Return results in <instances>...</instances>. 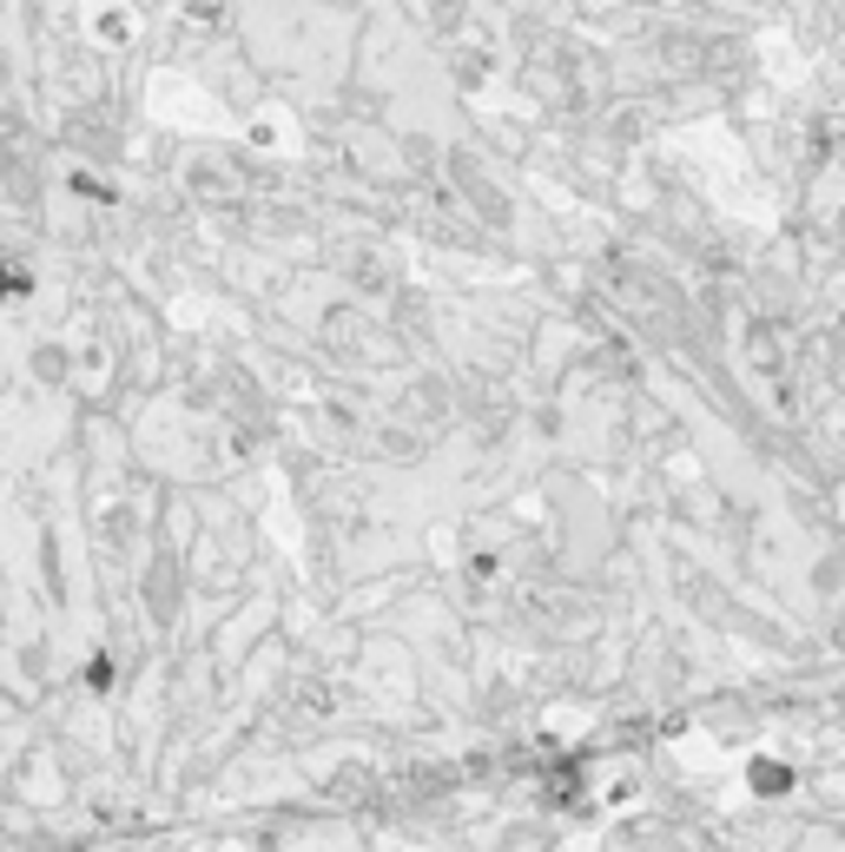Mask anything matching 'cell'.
Instances as JSON below:
<instances>
[{
  "instance_id": "6da1fadb",
  "label": "cell",
  "mask_w": 845,
  "mask_h": 852,
  "mask_svg": "<svg viewBox=\"0 0 845 852\" xmlns=\"http://www.w3.org/2000/svg\"><path fill=\"white\" fill-rule=\"evenodd\" d=\"M654 60H660L667 73H701V60H707V54H701V40H694V34H667Z\"/></svg>"
},
{
  "instance_id": "7a4b0ae2",
  "label": "cell",
  "mask_w": 845,
  "mask_h": 852,
  "mask_svg": "<svg viewBox=\"0 0 845 852\" xmlns=\"http://www.w3.org/2000/svg\"><path fill=\"white\" fill-rule=\"evenodd\" d=\"M456 186H462V192H469V199H476V206H482L489 219H502V192H495V186H489V179L476 173V165H469L462 152H456Z\"/></svg>"
},
{
  "instance_id": "3957f363",
  "label": "cell",
  "mask_w": 845,
  "mask_h": 852,
  "mask_svg": "<svg viewBox=\"0 0 845 852\" xmlns=\"http://www.w3.org/2000/svg\"><path fill=\"white\" fill-rule=\"evenodd\" d=\"M462 8H469V0H436V27H443V34H449V27H456V21H462Z\"/></svg>"
},
{
  "instance_id": "277c9868",
  "label": "cell",
  "mask_w": 845,
  "mask_h": 852,
  "mask_svg": "<svg viewBox=\"0 0 845 852\" xmlns=\"http://www.w3.org/2000/svg\"><path fill=\"white\" fill-rule=\"evenodd\" d=\"M330 8H357V0H330Z\"/></svg>"
},
{
  "instance_id": "5b68a950",
  "label": "cell",
  "mask_w": 845,
  "mask_h": 852,
  "mask_svg": "<svg viewBox=\"0 0 845 852\" xmlns=\"http://www.w3.org/2000/svg\"><path fill=\"white\" fill-rule=\"evenodd\" d=\"M595 8H608V0H595Z\"/></svg>"
}]
</instances>
